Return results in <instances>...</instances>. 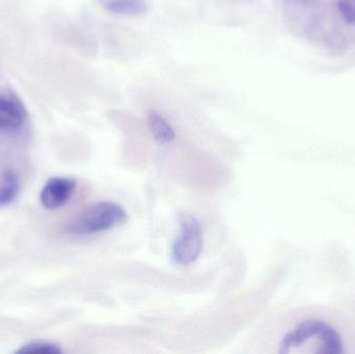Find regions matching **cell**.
Instances as JSON below:
<instances>
[{
	"label": "cell",
	"instance_id": "cell-1",
	"mask_svg": "<svg viewBox=\"0 0 355 354\" xmlns=\"http://www.w3.org/2000/svg\"><path fill=\"white\" fill-rule=\"evenodd\" d=\"M312 341L320 346L321 353L339 354L344 351L343 340L335 328L321 320L309 319L300 322L292 332L284 336L279 353H291Z\"/></svg>",
	"mask_w": 355,
	"mask_h": 354
},
{
	"label": "cell",
	"instance_id": "cell-2",
	"mask_svg": "<svg viewBox=\"0 0 355 354\" xmlns=\"http://www.w3.org/2000/svg\"><path fill=\"white\" fill-rule=\"evenodd\" d=\"M128 220L126 210L114 202H99L85 208L67 224L75 236H89L122 226Z\"/></svg>",
	"mask_w": 355,
	"mask_h": 354
},
{
	"label": "cell",
	"instance_id": "cell-3",
	"mask_svg": "<svg viewBox=\"0 0 355 354\" xmlns=\"http://www.w3.org/2000/svg\"><path fill=\"white\" fill-rule=\"evenodd\" d=\"M180 235L172 247V260L179 265H189L200 258L204 238L200 222L194 216L183 214L180 218Z\"/></svg>",
	"mask_w": 355,
	"mask_h": 354
},
{
	"label": "cell",
	"instance_id": "cell-4",
	"mask_svg": "<svg viewBox=\"0 0 355 354\" xmlns=\"http://www.w3.org/2000/svg\"><path fill=\"white\" fill-rule=\"evenodd\" d=\"M76 186V179L70 177L50 178L40 193L42 206L48 210H56L62 207L70 201Z\"/></svg>",
	"mask_w": 355,
	"mask_h": 354
},
{
	"label": "cell",
	"instance_id": "cell-5",
	"mask_svg": "<svg viewBox=\"0 0 355 354\" xmlns=\"http://www.w3.org/2000/svg\"><path fill=\"white\" fill-rule=\"evenodd\" d=\"M27 110L22 100L10 93L0 91V131L14 132L26 122Z\"/></svg>",
	"mask_w": 355,
	"mask_h": 354
},
{
	"label": "cell",
	"instance_id": "cell-6",
	"mask_svg": "<svg viewBox=\"0 0 355 354\" xmlns=\"http://www.w3.org/2000/svg\"><path fill=\"white\" fill-rule=\"evenodd\" d=\"M108 12L125 16H141L148 10L147 0H97Z\"/></svg>",
	"mask_w": 355,
	"mask_h": 354
},
{
	"label": "cell",
	"instance_id": "cell-7",
	"mask_svg": "<svg viewBox=\"0 0 355 354\" xmlns=\"http://www.w3.org/2000/svg\"><path fill=\"white\" fill-rule=\"evenodd\" d=\"M148 123L154 139L160 145H168L176 139L174 129L159 112L155 110L150 112Z\"/></svg>",
	"mask_w": 355,
	"mask_h": 354
},
{
	"label": "cell",
	"instance_id": "cell-8",
	"mask_svg": "<svg viewBox=\"0 0 355 354\" xmlns=\"http://www.w3.org/2000/svg\"><path fill=\"white\" fill-rule=\"evenodd\" d=\"M20 181L16 172L6 170L0 172V208L10 205L18 197Z\"/></svg>",
	"mask_w": 355,
	"mask_h": 354
},
{
	"label": "cell",
	"instance_id": "cell-9",
	"mask_svg": "<svg viewBox=\"0 0 355 354\" xmlns=\"http://www.w3.org/2000/svg\"><path fill=\"white\" fill-rule=\"evenodd\" d=\"M19 354H60L62 349L55 343L47 341H31L27 344L22 345L15 351Z\"/></svg>",
	"mask_w": 355,
	"mask_h": 354
},
{
	"label": "cell",
	"instance_id": "cell-10",
	"mask_svg": "<svg viewBox=\"0 0 355 354\" xmlns=\"http://www.w3.org/2000/svg\"><path fill=\"white\" fill-rule=\"evenodd\" d=\"M337 8L346 23L355 25V0H337Z\"/></svg>",
	"mask_w": 355,
	"mask_h": 354
},
{
	"label": "cell",
	"instance_id": "cell-11",
	"mask_svg": "<svg viewBox=\"0 0 355 354\" xmlns=\"http://www.w3.org/2000/svg\"><path fill=\"white\" fill-rule=\"evenodd\" d=\"M295 3L300 4V6H309V4L314 2V0H292Z\"/></svg>",
	"mask_w": 355,
	"mask_h": 354
}]
</instances>
